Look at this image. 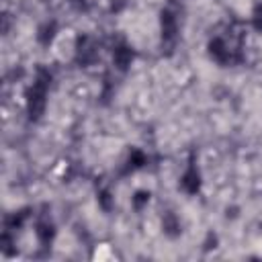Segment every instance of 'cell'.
<instances>
[{
	"label": "cell",
	"instance_id": "obj_10",
	"mask_svg": "<svg viewBox=\"0 0 262 262\" xmlns=\"http://www.w3.org/2000/svg\"><path fill=\"white\" fill-rule=\"evenodd\" d=\"M147 164V156L141 151V149H131L129 156H127V162H125V170L127 172H133V170H139Z\"/></svg>",
	"mask_w": 262,
	"mask_h": 262
},
{
	"label": "cell",
	"instance_id": "obj_4",
	"mask_svg": "<svg viewBox=\"0 0 262 262\" xmlns=\"http://www.w3.org/2000/svg\"><path fill=\"white\" fill-rule=\"evenodd\" d=\"M160 31H162V43L164 45H172L178 37V20H176L174 12L168 8H164L160 14Z\"/></svg>",
	"mask_w": 262,
	"mask_h": 262
},
{
	"label": "cell",
	"instance_id": "obj_11",
	"mask_svg": "<svg viewBox=\"0 0 262 262\" xmlns=\"http://www.w3.org/2000/svg\"><path fill=\"white\" fill-rule=\"evenodd\" d=\"M27 217H29V209H23V211H14V213H10L8 217H6V229L10 231V229H20L23 227V223L27 221Z\"/></svg>",
	"mask_w": 262,
	"mask_h": 262
},
{
	"label": "cell",
	"instance_id": "obj_9",
	"mask_svg": "<svg viewBox=\"0 0 262 262\" xmlns=\"http://www.w3.org/2000/svg\"><path fill=\"white\" fill-rule=\"evenodd\" d=\"M162 231L168 237H178L180 235V219L176 217V213H172V211L164 213V217H162Z\"/></svg>",
	"mask_w": 262,
	"mask_h": 262
},
{
	"label": "cell",
	"instance_id": "obj_1",
	"mask_svg": "<svg viewBox=\"0 0 262 262\" xmlns=\"http://www.w3.org/2000/svg\"><path fill=\"white\" fill-rule=\"evenodd\" d=\"M51 86V74L45 68H39L33 84L27 90V115L31 121H39L47 106V90Z\"/></svg>",
	"mask_w": 262,
	"mask_h": 262
},
{
	"label": "cell",
	"instance_id": "obj_13",
	"mask_svg": "<svg viewBox=\"0 0 262 262\" xmlns=\"http://www.w3.org/2000/svg\"><path fill=\"white\" fill-rule=\"evenodd\" d=\"M147 203H149V192H147V190H137V192L131 196V205H133L135 211H141Z\"/></svg>",
	"mask_w": 262,
	"mask_h": 262
},
{
	"label": "cell",
	"instance_id": "obj_6",
	"mask_svg": "<svg viewBox=\"0 0 262 262\" xmlns=\"http://www.w3.org/2000/svg\"><path fill=\"white\" fill-rule=\"evenodd\" d=\"M180 186H182V190L186 194H196L201 190V174H199V170H196L194 164H190L184 170V174L180 178Z\"/></svg>",
	"mask_w": 262,
	"mask_h": 262
},
{
	"label": "cell",
	"instance_id": "obj_8",
	"mask_svg": "<svg viewBox=\"0 0 262 262\" xmlns=\"http://www.w3.org/2000/svg\"><path fill=\"white\" fill-rule=\"evenodd\" d=\"M55 33H57V23L55 20H45L37 29V43L43 45V47H47L55 39Z\"/></svg>",
	"mask_w": 262,
	"mask_h": 262
},
{
	"label": "cell",
	"instance_id": "obj_12",
	"mask_svg": "<svg viewBox=\"0 0 262 262\" xmlns=\"http://www.w3.org/2000/svg\"><path fill=\"white\" fill-rule=\"evenodd\" d=\"M98 205H100V209L102 211H113V207H115V199H113V194H111V190H106V188H102L100 192H98Z\"/></svg>",
	"mask_w": 262,
	"mask_h": 262
},
{
	"label": "cell",
	"instance_id": "obj_2",
	"mask_svg": "<svg viewBox=\"0 0 262 262\" xmlns=\"http://www.w3.org/2000/svg\"><path fill=\"white\" fill-rule=\"evenodd\" d=\"M98 59V43L92 35H82L76 41V63L78 66H92Z\"/></svg>",
	"mask_w": 262,
	"mask_h": 262
},
{
	"label": "cell",
	"instance_id": "obj_14",
	"mask_svg": "<svg viewBox=\"0 0 262 262\" xmlns=\"http://www.w3.org/2000/svg\"><path fill=\"white\" fill-rule=\"evenodd\" d=\"M252 25L256 31H262V4H256L252 10Z\"/></svg>",
	"mask_w": 262,
	"mask_h": 262
},
{
	"label": "cell",
	"instance_id": "obj_15",
	"mask_svg": "<svg viewBox=\"0 0 262 262\" xmlns=\"http://www.w3.org/2000/svg\"><path fill=\"white\" fill-rule=\"evenodd\" d=\"M70 4H72L74 8H78V10H82V8H86L88 0H70Z\"/></svg>",
	"mask_w": 262,
	"mask_h": 262
},
{
	"label": "cell",
	"instance_id": "obj_3",
	"mask_svg": "<svg viewBox=\"0 0 262 262\" xmlns=\"http://www.w3.org/2000/svg\"><path fill=\"white\" fill-rule=\"evenodd\" d=\"M207 49H209V55L217 61V63H221V66H227V63H233V49L227 45V41L223 39V37H213L211 41H209V45H207Z\"/></svg>",
	"mask_w": 262,
	"mask_h": 262
},
{
	"label": "cell",
	"instance_id": "obj_5",
	"mask_svg": "<svg viewBox=\"0 0 262 262\" xmlns=\"http://www.w3.org/2000/svg\"><path fill=\"white\" fill-rule=\"evenodd\" d=\"M133 59H135V51H133V47L127 45L125 41H121V43H117V45L113 47V66H115L119 72L129 70V66L133 63Z\"/></svg>",
	"mask_w": 262,
	"mask_h": 262
},
{
	"label": "cell",
	"instance_id": "obj_7",
	"mask_svg": "<svg viewBox=\"0 0 262 262\" xmlns=\"http://www.w3.org/2000/svg\"><path fill=\"white\" fill-rule=\"evenodd\" d=\"M35 235H37V239H39L43 246H49V244L53 242V237H55V227H53V223H51L49 219H39L37 225H35Z\"/></svg>",
	"mask_w": 262,
	"mask_h": 262
}]
</instances>
